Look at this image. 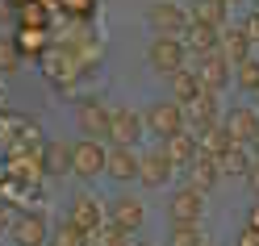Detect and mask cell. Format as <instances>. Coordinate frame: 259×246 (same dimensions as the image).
<instances>
[{
	"mask_svg": "<svg viewBox=\"0 0 259 246\" xmlns=\"http://www.w3.org/2000/svg\"><path fill=\"white\" fill-rule=\"evenodd\" d=\"M184 121L197 125V134H201L205 125H213V121H218V92H205V88H201L197 101L184 105Z\"/></svg>",
	"mask_w": 259,
	"mask_h": 246,
	"instance_id": "cell-17",
	"label": "cell"
},
{
	"mask_svg": "<svg viewBox=\"0 0 259 246\" xmlns=\"http://www.w3.org/2000/svg\"><path fill=\"white\" fill-rule=\"evenodd\" d=\"M42 167L51 171V175H67L71 171V146L67 142H46V155H42Z\"/></svg>",
	"mask_w": 259,
	"mask_h": 246,
	"instance_id": "cell-23",
	"label": "cell"
},
{
	"mask_svg": "<svg viewBox=\"0 0 259 246\" xmlns=\"http://www.w3.org/2000/svg\"><path fill=\"white\" fill-rule=\"evenodd\" d=\"M242 29H247V38H251V42L259 46V9L251 13V17H247V21H242Z\"/></svg>",
	"mask_w": 259,
	"mask_h": 246,
	"instance_id": "cell-30",
	"label": "cell"
},
{
	"mask_svg": "<svg viewBox=\"0 0 259 246\" xmlns=\"http://www.w3.org/2000/svg\"><path fill=\"white\" fill-rule=\"evenodd\" d=\"M251 163H255V151H251V146H230V151H226L222 159H218V171L222 175H247L251 171Z\"/></svg>",
	"mask_w": 259,
	"mask_h": 246,
	"instance_id": "cell-21",
	"label": "cell"
},
{
	"mask_svg": "<svg viewBox=\"0 0 259 246\" xmlns=\"http://www.w3.org/2000/svg\"><path fill=\"white\" fill-rule=\"evenodd\" d=\"M167 246H205L201 242V225H171L167 229Z\"/></svg>",
	"mask_w": 259,
	"mask_h": 246,
	"instance_id": "cell-28",
	"label": "cell"
},
{
	"mask_svg": "<svg viewBox=\"0 0 259 246\" xmlns=\"http://www.w3.org/2000/svg\"><path fill=\"white\" fill-rule=\"evenodd\" d=\"M167 79H171V101H180V105L197 101V92H201V79H197V71L180 67V71H171Z\"/></svg>",
	"mask_w": 259,
	"mask_h": 246,
	"instance_id": "cell-22",
	"label": "cell"
},
{
	"mask_svg": "<svg viewBox=\"0 0 259 246\" xmlns=\"http://www.w3.org/2000/svg\"><path fill=\"white\" fill-rule=\"evenodd\" d=\"M197 79H201V88L205 92H226V84H230V63L222 59V51H209L197 59Z\"/></svg>",
	"mask_w": 259,
	"mask_h": 246,
	"instance_id": "cell-8",
	"label": "cell"
},
{
	"mask_svg": "<svg viewBox=\"0 0 259 246\" xmlns=\"http://www.w3.org/2000/svg\"><path fill=\"white\" fill-rule=\"evenodd\" d=\"M255 105H259V88H255Z\"/></svg>",
	"mask_w": 259,
	"mask_h": 246,
	"instance_id": "cell-36",
	"label": "cell"
},
{
	"mask_svg": "<svg viewBox=\"0 0 259 246\" xmlns=\"http://www.w3.org/2000/svg\"><path fill=\"white\" fill-rule=\"evenodd\" d=\"M242 179H247V188L255 192V201H259V159L251 163V171H247V175H242Z\"/></svg>",
	"mask_w": 259,
	"mask_h": 246,
	"instance_id": "cell-31",
	"label": "cell"
},
{
	"mask_svg": "<svg viewBox=\"0 0 259 246\" xmlns=\"http://www.w3.org/2000/svg\"><path fill=\"white\" fill-rule=\"evenodd\" d=\"M226 9H230V5H226V0H192V13H188V17H197V21H209V25H226Z\"/></svg>",
	"mask_w": 259,
	"mask_h": 246,
	"instance_id": "cell-25",
	"label": "cell"
},
{
	"mask_svg": "<svg viewBox=\"0 0 259 246\" xmlns=\"http://www.w3.org/2000/svg\"><path fill=\"white\" fill-rule=\"evenodd\" d=\"M9 234L17 246H46V238H51V225H46L42 213H21V217H13Z\"/></svg>",
	"mask_w": 259,
	"mask_h": 246,
	"instance_id": "cell-10",
	"label": "cell"
},
{
	"mask_svg": "<svg viewBox=\"0 0 259 246\" xmlns=\"http://www.w3.org/2000/svg\"><path fill=\"white\" fill-rule=\"evenodd\" d=\"M184 59H188V46H184V38L155 34L151 51H147V63H151V71H155V75H171V71H180V67H184Z\"/></svg>",
	"mask_w": 259,
	"mask_h": 246,
	"instance_id": "cell-1",
	"label": "cell"
},
{
	"mask_svg": "<svg viewBox=\"0 0 259 246\" xmlns=\"http://www.w3.org/2000/svg\"><path fill=\"white\" fill-rule=\"evenodd\" d=\"M13 221H9V213H5V205H0V229H9Z\"/></svg>",
	"mask_w": 259,
	"mask_h": 246,
	"instance_id": "cell-34",
	"label": "cell"
},
{
	"mask_svg": "<svg viewBox=\"0 0 259 246\" xmlns=\"http://www.w3.org/2000/svg\"><path fill=\"white\" fill-rule=\"evenodd\" d=\"M247 225H251V229H259V205H251V209H247Z\"/></svg>",
	"mask_w": 259,
	"mask_h": 246,
	"instance_id": "cell-33",
	"label": "cell"
},
{
	"mask_svg": "<svg viewBox=\"0 0 259 246\" xmlns=\"http://www.w3.org/2000/svg\"><path fill=\"white\" fill-rule=\"evenodd\" d=\"M88 246H130V234L117 229L113 221H101V225L88 234Z\"/></svg>",
	"mask_w": 259,
	"mask_h": 246,
	"instance_id": "cell-26",
	"label": "cell"
},
{
	"mask_svg": "<svg viewBox=\"0 0 259 246\" xmlns=\"http://www.w3.org/2000/svg\"><path fill=\"white\" fill-rule=\"evenodd\" d=\"M142 125H147L159 142L171 138V134H180V129H184V105L180 101H155L147 109V117H142Z\"/></svg>",
	"mask_w": 259,
	"mask_h": 246,
	"instance_id": "cell-2",
	"label": "cell"
},
{
	"mask_svg": "<svg viewBox=\"0 0 259 246\" xmlns=\"http://www.w3.org/2000/svg\"><path fill=\"white\" fill-rule=\"evenodd\" d=\"M218 51H222V59L226 63H230V67H234V63H242V59H251V51H255V42L247 38V29H242V25H222V34H218Z\"/></svg>",
	"mask_w": 259,
	"mask_h": 246,
	"instance_id": "cell-11",
	"label": "cell"
},
{
	"mask_svg": "<svg viewBox=\"0 0 259 246\" xmlns=\"http://www.w3.org/2000/svg\"><path fill=\"white\" fill-rule=\"evenodd\" d=\"M67 221H75L79 229H92L101 225V201H96V196H88V192H79L75 201H71V213H67Z\"/></svg>",
	"mask_w": 259,
	"mask_h": 246,
	"instance_id": "cell-19",
	"label": "cell"
},
{
	"mask_svg": "<svg viewBox=\"0 0 259 246\" xmlns=\"http://www.w3.org/2000/svg\"><path fill=\"white\" fill-rule=\"evenodd\" d=\"M171 171H176V167L167 163L163 151H147V155H138V184H142V188H163Z\"/></svg>",
	"mask_w": 259,
	"mask_h": 246,
	"instance_id": "cell-12",
	"label": "cell"
},
{
	"mask_svg": "<svg viewBox=\"0 0 259 246\" xmlns=\"http://www.w3.org/2000/svg\"><path fill=\"white\" fill-rule=\"evenodd\" d=\"M105 171V146L96 142V138H79L71 142V175L79 179H96Z\"/></svg>",
	"mask_w": 259,
	"mask_h": 246,
	"instance_id": "cell-5",
	"label": "cell"
},
{
	"mask_svg": "<svg viewBox=\"0 0 259 246\" xmlns=\"http://www.w3.org/2000/svg\"><path fill=\"white\" fill-rule=\"evenodd\" d=\"M134 246H147V242H134Z\"/></svg>",
	"mask_w": 259,
	"mask_h": 246,
	"instance_id": "cell-38",
	"label": "cell"
},
{
	"mask_svg": "<svg viewBox=\"0 0 259 246\" xmlns=\"http://www.w3.org/2000/svg\"><path fill=\"white\" fill-rule=\"evenodd\" d=\"M222 125H226V134H230V142L251 146V142H255V134H259V113H255V109H247V105H234V109L222 117Z\"/></svg>",
	"mask_w": 259,
	"mask_h": 246,
	"instance_id": "cell-7",
	"label": "cell"
},
{
	"mask_svg": "<svg viewBox=\"0 0 259 246\" xmlns=\"http://www.w3.org/2000/svg\"><path fill=\"white\" fill-rule=\"evenodd\" d=\"M234 246H259V229H251V225H247V229L238 234V242H234Z\"/></svg>",
	"mask_w": 259,
	"mask_h": 246,
	"instance_id": "cell-32",
	"label": "cell"
},
{
	"mask_svg": "<svg viewBox=\"0 0 259 246\" xmlns=\"http://www.w3.org/2000/svg\"><path fill=\"white\" fill-rule=\"evenodd\" d=\"M109 117H113V109L105 101H96V96H84V101L75 105V125L84 129L88 138H109Z\"/></svg>",
	"mask_w": 259,
	"mask_h": 246,
	"instance_id": "cell-6",
	"label": "cell"
},
{
	"mask_svg": "<svg viewBox=\"0 0 259 246\" xmlns=\"http://www.w3.org/2000/svg\"><path fill=\"white\" fill-rule=\"evenodd\" d=\"M142 134V117L134 109H113V117H109V138L113 146H134Z\"/></svg>",
	"mask_w": 259,
	"mask_h": 246,
	"instance_id": "cell-13",
	"label": "cell"
},
{
	"mask_svg": "<svg viewBox=\"0 0 259 246\" xmlns=\"http://www.w3.org/2000/svg\"><path fill=\"white\" fill-rule=\"evenodd\" d=\"M251 151H255V159H259V134H255V142H251Z\"/></svg>",
	"mask_w": 259,
	"mask_h": 246,
	"instance_id": "cell-35",
	"label": "cell"
},
{
	"mask_svg": "<svg viewBox=\"0 0 259 246\" xmlns=\"http://www.w3.org/2000/svg\"><path fill=\"white\" fill-rule=\"evenodd\" d=\"M46 246H88V229H79L75 221H59L46 238Z\"/></svg>",
	"mask_w": 259,
	"mask_h": 246,
	"instance_id": "cell-24",
	"label": "cell"
},
{
	"mask_svg": "<svg viewBox=\"0 0 259 246\" xmlns=\"http://www.w3.org/2000/svg\"><path fill=\"white\" fill-rule=\"evenodd\" d=\"M205 196L197 192V188H176L171 196H167V225H201V205Z\"/></svg>",
	"mask_w": 259,
	"mask_h": 246,
	"instance_id": "cell-4",
	"label": "cell"
},
{
	"mask_svg": "<svg viewBox=\"0 0 259 246\" xmlns=\"http://www.w3.org/2000/svg\"><path fill=\"white\" fill-rule=\"evenodd\" d=\"M147 21L155 34H167V38H184L188 29V9L176 5V0H155V5L147 9Z\"/></svg>",
	"mask_w": 259,
	"mask_h": 246,
	"instance_id": "cell-3",
	"label": "cell"
},
{
	"mask_svg": "<svg viewBox=\"0 0 259 246\" xmlns=\"http://www.w3.org/2000/svg\"><path fill=\"white\" fill-rule=\"evenodd\" d=\"M142 217H147V209H142V201H134V196H117V201H109V221L125 229V234H134V229L142 225Z\"/></svg>",
	"mask_w": 259,
	"mask_h": 246,
	"instance_id": "cell-14",
	"label": "cell"
},
{
	"mask_svg": "<svg viewBox=\"0 0 259 246\" xmlns=\"http://www.w3.org/2000/svg\"><path fill=\"white\" fill-rule=\"evenodd\" d=\"M105 175L117 184L138 179V151L134 146H105Z\"/></svg>",
	"mask_w": 259,
	"mask_h": 246,
	"instance_id": "cell-9",
	"label": "cell"
},
{
	"mask_svg": "<svg viewBox=\"0 0 259 246\" xmlns=\"http://www.w3.org/2000/svg\"><path fill=\"white\" fill-rule=\"evenodd\" d=\"M17 67H21V51L9 38H0V75H13Z\"/></svg>",
	"mask_w": 259,
	"mask_h": 246,
	"instance_id": "cell-29",
	"label": "cell"
},
{
	"mask_svg": "<svg viewBox=\"0 0 259 246\" xmlns=\"http://www.w3.org/2000/svg\"><path fill=\"white\" fill-rule=\"evenodd\" d=\"M234 84H238V88H247V92L259 88V59H255V55H251V59H242V63H234Z\"/></svg>",
	"mask_w": 259,
	"mask_h": 246,
	"instance_id": "cell-27",
	"label": "cell"
},
{
	"mask_svg": "<svg viewBox=\"0 0 259 246\" xmlns=\"http://www.w3.org/2000/svg\"><path fill=\"white\" fill-rule=\"evenodd\" d=\"M230 146H234V142H230V134H226V125H222V121L205 125L201 134H197V151H201V155H209V159H222L226 151H230Z\"/></svg>",
	"mask_w": 259,
	"mask_h": 246,
	"instance_id": "cell-20",
	"label": "cell"
},
{
	"mask_svg": "<svg viewBox=\"0 0 259 246\" xmlns=\"http://www.w3.org/2000/svg\"><path fill=\"white\" fill-rule=\"evenodd\" d=\"M159 151L167 155L171 167H188L192 159H197V134H188V129H180V134H171L159 142Z\"/></svg>",
	"mask_w": 259,
	"mask_h": 246,
	"instance_id": "cell-16",
	"label": "cell"
},
{
	"mask_svg": "<svg viewBox=\"0 0 259 246\" xmlns=\"http://www.w3.org/2000/svg\"><path fill=\"white\" fill-rule=\"evenodd\" d=\"M226 5H238V0H226Z\"/></svg>",
	"mask_w": 259,
	"mask_h": 246,
	"instance_id": "cell-37",
	"label": "cell"
},
{
	"mask_svg": "<svg viewBox=\"0 0 259 246\" xmlns=\"http://www.w3.org/2000/svg\"><path fill=\"white\" fill-rule=\"evenodd\" d=\"M218 34L222 29L218 25H209V21H197V17H188V29H184V46L192 55H209V51H218Z\"/></svg>",
	"mask_w": 259,
	"mask_h": 246,
	"instance_id": "cell-15",
	"label": "cell"
},
{
	"mask_svg": "<svg viewBox=\"0 0 259 246\" xmlns=\"http://www.w3.org/2000/svg\"><path fill=\"white\" fill-rule=\"evenodd\" d=\"M218 179H222V171H218V159H209V155H201V151H197V159L188 163V188H197V192L205 196L209 188L218 184Z\"/></svg>",
	"mask_w": 259,
	"mask_h": 246,
	"instance_id": "cell-18",
	"label": "cell"
}]
</instances>
